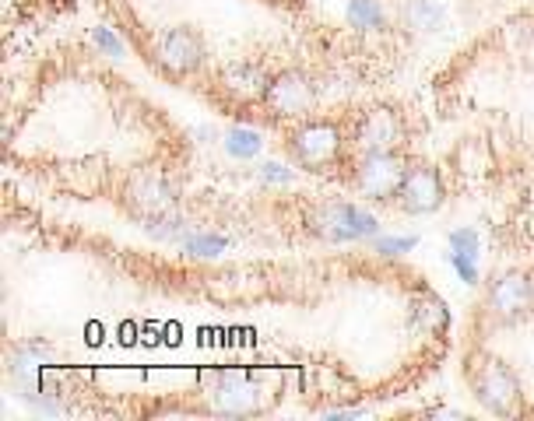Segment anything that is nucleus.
Segmentation results:
<instances>
[{
	"mask_svg": "<svg viewBox=\"0 0 534 421\" xmlns=\"http://www.w3.org/2000/svg\"><path fill=\"white\" fill-rule=\"evenodd\" d=\"M218 414H257L260 411V390L250 383H229L215 393Z\"/></svg>",
	"mask_w": 534,
	"mask_h": 421,
	"instance_id": "obj_12",
	"label": "nucleus"
},
{
	"mask_svg": "<svg viewBox=\"0 0 534 421\" xmlns=\"http://www.w3.org/2000/svg\"><path fill=\"white\" fill-rule=\"evenodd\" d=\"M447 204V186H443V172L426 158H412L405 172V183L397 190L394 211L401 215H436Z\"/></svg>",
	"mask_w": 534,
	"mask_h": 421,
	"instance_id": "obj_9",
	"label": "nucleus"
},
{
	"mask_svg": "<svg viewBox=\"0 0 534 421\" xmlns=\"http://www.w3.org/2000/svg\"><path fill=\"white\" fill-rule=\"evenodd\" d=\"M225 239L222 236H211V232H194V236L183 239V250L194 253V257H218V253H225Z\"/></svg>",
	"mask_w": 534,
	"mask_h": 421,
	"instance_id": "obj_14",
	"label": "nucleus"
},
{
	"mask_svg": "<svg viewBox=\"0 0 534 421\" xmlns=\"http://www.w3.org/2000/svg\"><path fill=\"white\" fill-rule=\"evenodd\" d=\"M225 148H229V155H236V158H253L260 151V137L253 134V130L232 127L229 137H225Z\"/></svg>",
	"mask_w": 534,
	"mask_h": 421,
	"instance_id": "obj_15",
	"label": "nucleus"
},
{
	"mask_svg": "<svg viewBox=\"0 0 534 421\" xmlns=\"http://www.w3.org/2000/svg\"><path fill=\"white\" fill-rule=\"evenodd\" d=\"M152 64L159 67L166 78L173 81H187L194 74L204 71L208 64V43L194 25H173V29H162L152 39Z\"/></svg>",
	"mask_w": 534,
	"mask_h": 421,
	"instance_id": "obj_4",
	"label": "nucleus"
},
{
	"mask_svg": "<svg viewBox=\"0 0 534 421\" xmlns=\"http://www.w3.org/2000/svg\"><path fill=\"white\" fill-rule=\"evenodd\" d=\"M282 151L296 169L348 186L355 165L348 113H310L282 127Z\"/></svg>",
	"mask_w": 534,
	"mask_h": 421,
	"instance_id": "obj_1",
	"label": "nucleus"
},
{
	"mask_svg": "<svg viewBox=\"0 0 534 421\" xmlns=\"http://www.w3.org/2000/svg\"><path fill=\"white\" fill-rule=\"evenodd\" d=\"M92 39H95V43L102 46V50L109 53V57H116V53L123 50V43H120V39H116V36H109L106 29H95V32H92Z\"/></svg>",
	"mask_w": 534,
	"mask_h": 421,
	"instance_id": "obj_16",
	"label": "nucleus"
},
{
	"mask_svg": "<svg viewBox=\"0 0 534 421\" xmlns=\"http://www.w3.org/2000/svg\"><path fill=\"white\" fill-rule=\"evenodd\" d=\"M313 106H317V81L303 67H285V71L271 74L264 99H260V109H264L267 120L282 123V127L310 116Z\"/></svg>",
	"mask_w": 534,
	"mask_h": 421,
	"instance_id": "obj_5",
	"label": "nucleus"
},
{
	"mask_svg": "<svg viewBox=\"0 0 534 421\" xmlns=\"http://www.w3.org/2000/svg\"><path fill=\"white\" fill-rule=\"evenodd\" d=\"M485 313L492 327H517L534 316V271H503L485 292Z\"/></svg>",
	"mask_w": 534,
	"mask_h": 421,
	"instance_id": "obj_7",
	"label": "nucleus"
},
{
	"mask_svg": "<svg viewBox=\"0 0 534 421\" xmlns=\"http://www.w3.org/2000/svg\"><path fill=\"white\" fill-rule=\"evenodd\" d=\"M482 253V236L475 229L450 232V260H478Z\"/></svg>",
	"mask_w": 534,
	"mask_h": 421,
	"instance_id": "obj_13",
	"label": "nucleus"
},
{
	"mask_svg": "<svg viewBox=\"0 0 534 421\" xmlns=\"http://www.w3.org/2000/svg\"><path fill=\"white\" fill-rule=\"evenodd\" d=\"M464 383L475 393V400L496 418H531L534 404H527L520 376L499 355L485 348H471L464 355Z\"/></svg>",
	"mask_w": 534,
	"mask_h": 421,
	"instance_id": "obj_2",
	"label": "nucleus"
},
{
	"mask_svg": "<svg viewBox=\"0 0 534 421\" xmlns=\"http://www.w3.org/2000/svg\"><path fill=\"white\" fill-rule=\"evenodd\" d=\"M355 155H408L412 148V120L397 102H369L348 113Z\"/></svg>",
	"mask_w": 534,
	"mask_h": 421,
	"instance_id": "obj_3",
	"label": "nucleus"
},
{
	"mask_svg": "<svg viewBox=\"0 0 534 421\" xmlns=\"http://www.w3.org/2000/svg\"><path fill=\"white\" fill-rule=\"evenodd\" d=\"M345 22L355 32H380L390 25L387 0H345Z\"/></svg>",
	"mask_w": 534,
	"mask_h": 421,
	"instance_id": "obj_11",
	"label": "nucleus"
},
{
	"mask_svg": "<svg viewBox=\"0 0 534 421\" xmlns=\"http://www.w3.org/2000/svg\"><path fill=\"white\" fill-rule=\"evenodd\" d=\"M310 232L327 243H352V239H366L380 229L366 207L352 204V200H320L313 204L310 218H306Z\"/></svg>",
	"mask_w": 534,
	"mask_h": 421,
	"instance_id": "obj_8",
	"label": "nucleus"
},
{
	"mask_svg": "<svg viewBox=\"0 0 534 421\" xmlns=\"http://www.w3.org/2000/svg\"><path fill=\"white\" fill-rule=\"evenodd\" d=\"M397 15H401V25L412 32H440L447 25V11L440 0H401Z\"/></svg>",
	"mask_w": 534,
	"mask_h": 421,
	"instance_id": "obj_10",
	"label": "nucleus"
},
{
	"mask_svg": "<svg viewBox=\"0 0 534 421\" xmlns=\"http://www.w3.org/2000/svg\"><path fill=\"white\" fill-rule=\"evenodd\" d=\"M260 4H267V8H278V11H306V0H260Z\"/></svg>",
	"mask_w": 534,
	"mask_h": 421,
	"instance_id": "obj_17",
	"label": "nucleus"
},
{
	"mask_svg": "<svg viewBox=\"0 0 534 421\" xmlns=\"http://www.w3.org/2000/svg\"><path fill=\"white\" fill-rule=\"evenodd\" d=\"M412 165V155H355L352 186L359 197H366L376 207H394L397 190L405 183V172Z\"/></svg>",
	"mask_w": 534,
	"mask_h": 421,
	"instance_id": "obj_6",
	"label": "nucleus"
}]
</instances>
